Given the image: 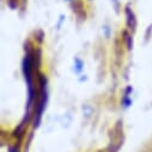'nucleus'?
Here are the masks:
<instances>
[{"instance_id":"1","label":"nucleus","mask_w":152,"mask_h":152,"mask_svg":"<svg viewBox=\"0 0 152 152\" xmlns=\"http://www.w3.org/2000/svg\"><path fill=\"white\" fill-rule=\"evenodd\" d=\"M126 17H127V24L131 29H134L137 25V20H135V16L133 13V11L129 9V6L126 7Z\"/></svg>"}]
</instances>
